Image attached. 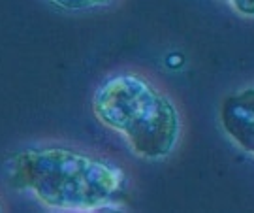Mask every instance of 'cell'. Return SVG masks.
Segmentation results:
<instances>
[{
    "mask_svg": "<svg viewBox=\"0 0 254 213\" xmlns=\"http://www.w3.org/2000/svg\"><path fill=\"white\" fill-rule=\"evenodd\" d=\"M11 191L55 212L115 210L127 200L128 176L108 158L63 143H32L4 162Z\"/></svg>",
    "mask_w": 254,
    "mask_h": 213,
    "instance_id": "6da1fadb",
    "label": "cell"
},
{
    "mask_svg": "<svg viewBox=\"0 0 254 213\" xmlns=\"http://www.w3.org/2000/svg\"><path fill=\"white\" fill-rule=\"evenodd\" d=\"M92 111L104 127L121 134L137 157L166 158L179 140L173 102L137 74H113L92 94Z\"/></svg>",
    "mask_w": 254,
    "mask_h": 213,
    "instance_id": "7a4b0ae2",
    "label": "cell"
},
{
    "mask_svg": "<svg viewBox=\"0 0 254 213\" xmlns=\"http://www.w3.org/2000/svg\"><path fill=\"white\" fill-rule=\"evenodd\" d=\"M220 115L228 134L241 147L254 153V89L228 96Z\"/></svg>",
    "mask_w": 254,
    "mask_h": 213,
    "instance_id": "3957f363",
    "label": "cell"
},
{
    "mask_svg": "<svg viewBox=\"0 0 254 213\" xmlns=\"http://www.w3.org/2000/svg\"><path fill=\"white\" fill-rule=\"evenodd\" d=\"M55 6L68 11H83V9H94V8H104L109 6L115 0H51Z\"/></svg>",
    "mask_w": 254,
    "mask_h": 213,
    "instance_id": "277c9868",
    "label": "cell"
},
{
    "mask_svg": "<svg viewBox=\"0 0 254 213\" xmlns=\"http://www.w3.org/2000/svg\"><path fill=\"white\" fill-rule=\"evenodd\" d=\"M224 2L243 15H254V0H224Z\"/></svg>",
    "mask_w": 254,
    "mask_h": 213,
    "instance_id": "5b68a950",
    "label": "cell"
},
{
    "mask_svg": "<svg viewBox=\"0 0 254 213\" xmlns=\"http://www.w3.org/2000/svg\"><path fill=\"white\" fill-rule=\"evenodd\" d=\"M0 212H2V204H0Z\"/></svg>",
    "mask_w": 254,
    "mask_h": 213,
    "instance_id": "8992f818",
    "label": "cell"
}]
</instances>
